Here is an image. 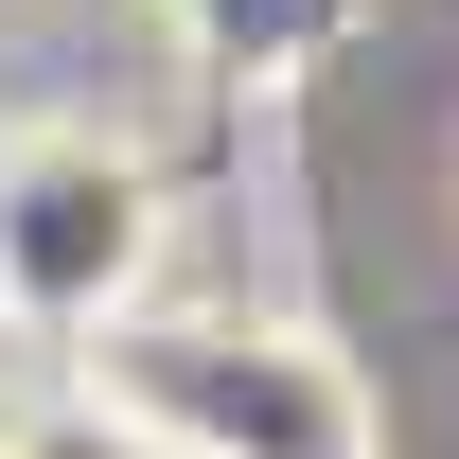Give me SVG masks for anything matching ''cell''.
Listing matches in <instances>:
<instances>
[{
    "label": "cell",
    "mask_w": 459,
    "mask_h": 459,
    "mask_svg": "<svg viewBox=\"0 0 459 459\" xmlns=\"http://www.w3.org/2000/svg\"><path fill=\"white\" fill-rule=\"evenodd\" d=\"M124 406L142 459H389V406L318 318H124L107 353H71Z\"/></svg>",
    "instance_id": "6da1fadb"
},
{
    "label": "cell",
    "mask_w": 459,
    "mask_h": 459,
    "mask_svg": "<svg viewBox=\"0 0 459 459\" xmlns=\"http://www.w3.org/2000/svg\"><path fill=\"white\" fill-rule=\"evenodd\" d=\"M160 265H177V195H160L142 142L0 124V336L107 353L124 318H160Z\"/></svg>",
    "instance_id": "7a4b0ae2"
},
{
    "label": "cell",
    "mask_w": 459,
    "mask_h": 459,
    "mask_svg": "<svg viewBox=\"0 0 459 459\" xmlns=\"http://www.w3.org/2000/svg\"><path fill=\"white\" fill-rule=\"evenodd\" d=\"M0 459H142V442H124V406L89 371H36V389L0 406Z\"/></svg>",
    "instance_id": "3957f363"
}]
</instances>
